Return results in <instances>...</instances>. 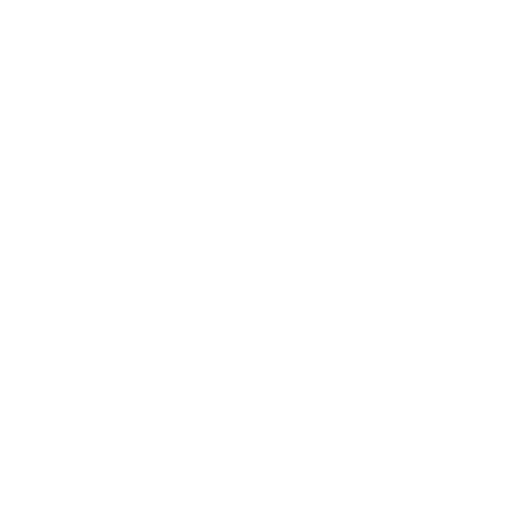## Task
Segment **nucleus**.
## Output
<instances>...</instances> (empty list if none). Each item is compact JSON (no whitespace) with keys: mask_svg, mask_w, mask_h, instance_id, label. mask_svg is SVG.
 Instances as JSON below:
<instances>
[]
</instances>
